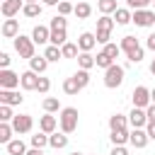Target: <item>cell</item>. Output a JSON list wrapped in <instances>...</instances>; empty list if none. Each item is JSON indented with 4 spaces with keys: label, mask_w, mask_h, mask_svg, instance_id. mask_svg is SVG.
<instances>
[{
    "label": "cell",
    "mask_w": 155,
    "mask_h": 155,
    "mask_svg": "<svg viewBox=\"0 0 155 155\" xmlns=\"http://www.w3.org/2000/svg\"><path fill=\"white\" fill-rule=\"evenodd\" d=\"M119 46H121V51L126 53L128 63H140V61H143V46L138 44V39H136V36H131V34H128V36H124Z\"/></svg>",
    "instance_id": "6da1fadb"
},
{
    "label": "cell",
    "mask_w": 155,
    "mask_h": 155,
    "mask_svg": "<svg viewBox=\"0 0 155 155\" xmlns=\"http://www.w3.org/2000/svg\"><path fill=\"white\" fill-rule=\"evenodd\" d=\"M78 109L75 107H63L61 109V116H58V126H61V131L63 133H73L75 128H78Z\"/></svg>",
    "instance_id": "7a4b0ae2"
},
{
    "label": "cell",
    "mask_w": 155,
    "mask_h": 155,
    "mask_svg": "<svg viewBox=\"0 0 155 155\" xmlns=\"http://www.w3.org/2000/svg\"><path fill=\"white\" fill-rule=\"evenodd\" d=\"M124 75H126V68L114 63L111 68H107V70H104V87H109V90H116V87H121V82H124Z\"/></svg>",
    "instance_id": "3957f363"
},
{
    "label": "cell",
    "mask_w": 155,
    "mask_h": 155,
    "mask_svg": "<svg viewBox=\"0 0 155 155\" xmlns=\"http://www.w3.org/2000/svg\"><path fill=\"white\" fill-rule=\"evenodd\" d=\"M12 44H15V51L19 53V58H27V61H31L34 58V39L31 36H24V34H19L17 39H12Z\"/></svg>",
    "instance_id": "277c9868"
},
{
    "label": "cell",
    "mask_w": 155,
    "mask_h": 155,
    "mask_svg": "<svg viewBox=\"0 0 155 155\" xmlns=\"http://www.w3.org/2000/svg\"><path fill=\"white\" fill-rule=\"evenodd\" d=\"M131 99H133V107H138V109H148V107L153 104V97H150V90H148V87H143V85H138V87L133 90V94H131Z\"/></svg>",
    "instance_id": "5b68a950"
},
{
    "label": "cell",
    "mask_w": 155,
    "mask_h": 155,
    "mask_svg": "<svg viewBox=\"0 0 155 155\" xmlns=\"http://www.w3.org/2000/svg\"><path fill=\"white\" fill-rule=\"evenodd\" d=\"M19 85H22V75L12 73L10 68L0 70V90H17Z\"/></svg>",
    "instance_id": "8992f818"
},
{
    "label": "cell",
    "mask_w": 155,
    "mask_h": 155,
    "mask_svg": "<svg viewBox=\"0 0 155 155\" xmlns=\"http://www.w3.org/2000/svg\"><path fill=\"white\" fill-rule=\"evenodd\" d=\"M31 126H34V119H31L29 114H15V119H12L15 133H29Z\"/></svg>",
    "instance_id": "52a82bcc"
},
{
    "label": "cell",
    "mask_w": 155,
    "mask_h": 155,
    "mask_svg": "<svg viewBox=\"0 0 155 155\" xmlns=\"http://www.w3.org/2000/svg\"><path fill=\"white\" fill-rule=\"evenodd\" d=\"M24 5H27L24 0H5V2L0 5V12H2L5 19H12L19 10H24Z\"/></svg>",
    "instance_id": "ba28073f"
},
{
    "label": "cell",
    "mask_w": 155,
    "mask_h": 155,
    "mask_svg": "<svg viewBox=\"0 0 155 155\" xmlns=\"http://www.w3.org/2000/svg\"><path fill=\"white\" fill-rule=\"evenodd\" d=\"M128 124H131L133 128H145V126H148V114H145V109L133 107L131 114H128Z\"/></svg>",
    "instance_id": "9c48e42d"
},
{
    "label": "cell",
    "mask_w": 155,
    "mask_h": 155,
    "mask_svg": "<svg viewBox=\"0 0 155 155\" xmlns=\"http://www.w3.org/2000/svg\"><path fill=\"white\" fill-rule=\"evenodd\" d=\"M133 22L138 27H153L155 24V10H136L133 12Z\"/></svg>",
    "instance_id": "30bf717a"
},
{
    "label": "cell",
    "mask_w": 155,
    "mask_h": 155,
    "mask_svg": "<svg viewBox=\"0 0 155 155\" xmlns=\"http://www.w3.org/2000/svg\"><path fill=\"white\" fill-rule=\"evenodd\" d=\"M148 140H150V136H148V131H145V128H133V131H131L128 143H131L133 148H138V150H140V148H145V145H148Z\"/></svg>",
    "instance_id": "8fae6325"
},
{
    "label": "cell",
    "mask_w": 155,
    "mask_h": 155,
    "mask_svg": "<svg viewBox=\"0 0 155 155\" xmlns=\"http://www.w3.org/2000/svg\"><path fill=\"white\" fill-rule=\"evenodd\" d=\"M97 44V34H90V31H82L78 36V46H80V53H90Z\"/></svg>",
    "instance_id": "7c38bea8"
},
{
    "label": "cell",
    "mask_w": 155,
    "mask_h": 155,
    "mask_svg": "<svg viewBox=\"0 0 155 155\" xmlns=\"http://www.w3.org/2000/svg\"><path fill=\"white\" fill-rule=\"evenodd\" d=\"M24 97L17 92V90H0V104H10V107H17L22 104Z\"/></svg>",
    "instance_id": "4fadbf2b"
},
{
    "label": "cell",
    "mask_w": 155,
    "mask_h": 155,
    "mask_svg": "<svg viewBox=\"0 0 155 155\" xmlns=\"http://www.w3.org/2000/svg\"><path fill=\"white\" fill-rule=\"evenodd\" d=\"M31 39H34V44H46V41H51V27H44V24H36L34 29H31Z\"/></svg>",
    "instance_id": "5bb4252c"
},
{
    "label": "cell",
    "mask_w": 155,
    "mask_h": 155,
    "mask_svg": "<svg viewBox=\"0 0 155 155\" xmlns=\"http://www.w3.org/2000/svg\"><path fill=\"white\" fill-rule=\"evenodd\" d=\"M0 31H2L5 39H17V36H19V22H17V19H5Z\"/></svg>",
    "instance_id": "9a60e30c"
},
{
    "label": "cell",
    "mask_w": 155,
    "mask_h": 155,
    "mask_svg": "<svg viewBox=\"0 0 155 155\" xmlns=\"http://www.w3.org/2000/svg\"><path fill=\"white\" fill-rule=\"evenodd\" d=\"M56 126H58V121H56V116L53 114H44L41 119H39V128L44 131V133H56Z\"/></svg>",
    "instance_id": "2e32d148"
},
{
    "label": "cell",
    "mask_w": 155,
    "mask_h": 155,
    "mask_svg": "<svg viewBox=\"0 0 155 155\" xmlns=\"http://www.w3.org/2000/svg\"><path fill=\"white\" fill-rule=\"evenodd\" d=\"M46 68H48V61H46V56H34V58L29 61V70H34L36 75L46 73Z\"/></svg>",
    "instance_id": "e0dca14e"
},
{
    "label": "cell",
    "mask_w": 155,
    "mask_h": 155,
    "mask_svg": "<svg viewBox=\"0 0 155 155\" xmlns=\"http://www.w3.org/2000/svg\"><path fill=\"white\" fill-rule=\"evenodd\" d=\"M48 145L53 148V150H61V148H65L68 145V133H51L48 136Z\"/></svg>",
    "instance_id": "ac0fdd59"
},
{
    "label": "cell",
    "mask_w": 155,
    "mask_h": 155,
    "mask_svg": "<svg viewBox=\"0 0 155 155\" xmlns=\"http://www.w3.org/2000/svg\"><path fill=\"white\" fill-rule=\"evenodd\" d=\"M36 85H39V75H36L34 70L22 73V87H24V90H36Z\"/></svg>",
    "instance_id": "d6986e66"
},
{
    "label": "cell",
    "mask_w": 155,
    "mask_h": 155,
    "mask_svg": "<svg viewBox=\"0 0 155 155\" xmlns=\"http://www.w3.org/2000/svg\"><path fill=\"white\" fill-rule=\"evenodd\" d=\"M7 155H27V145L22 138H15L7 143Z\"/></svg>",
    "instance_id": "ffe728a7"
},
{
    "label": "cell",
    "mask_w": 155,
    "mask_h": 155,
    "mask_svg": "<svg viewBox=\"0 0 155 155\" xmlns=\"http://www.w3.org/2000/svg\"><path fill=\"white\" fill-rule=\"evenodd\" d=\"M114 22H116V24H128V22H133V12H131L128 7H119V10L114 12Z\"/></svg>",
    "instance_id": "44dd1931"
},
{
    "label": "cell",
    "mask_w": 155,
    "mask_h": 155,
    "mask_svg": "<svg viewBox=\"0 0 155 155\" xmlns=\"http://www.w3.org/2000/svg\"><path fill=\"white\" fill-rule=\"evenodd\" d=\"M128 126V116H124V114H111L109 116V128L111 131H119V128H126Z\"/></svg>",
    "instance_id": "7402d4cb"
},
{
    "label": "cell",
    "mask_w": 155,
    "mask_h": 155,
    "mask_svg": "<svg viewBox=\"0 0 155 155\" xmlns=\"http://www.w3.org/2000/svg\"><path fill=\"white\" fill-rule=\"evenodd\" d=\"M90 15H92V5L85 2V0H80V2L75 5V17H78V19H87Z\"/></svg>",
    "instance_id": "603a6c76"
},
{
    "label": "cell",
    "mask_w": 155,
    "mask_h": 155,
    "mask_svg": "<svg viewBox=\"0 0 155 155\" xmlns=\"http://www.w3.org/2000/svg\"><path fill=\"white\" fill-rule=\"evenodd\" d=\"M12 133H15V128H12V124H5V121H0V143H10V140H15L12 138Z\"/></svg>",
    "instance_id": "cb8c5ba5"
},
{
    "label": "cell",
    "mask_w": 155,
    "mask_h": 155,
    "mask_svg": "<svg viewBox=\"0 0 155 155\" xmlns=\"http://www.w3.org/2000/svg\"><path fill=\"white\" fill-rule=\"evenodd\" d=\"M111 143L114 145H124V143H128V138H131V133L126 131V128H119V131H111Z\"/></svg>",
    "instance_id": "d4e9b609"
},
{
    "label": "cell",
    "mask_w": 155,
    "mask_h": 155,
    "mask_svg": "<svg viewBox=\"0 0 155 155\" xmlns=\"http://www.w3.org/2000/svg\"><path fill=\"white\" fill-rule=\"evenodd\" d=\"M78 51H80V46H78V44H73V41H68V44H63V46H61L63 58H78V56H80Z\"/></svg>",
    "instance_id": "484cf974"
},
{
    "label": "cell",
    "mask_w": 155,
    "mask_h": 155,
    "mask_svg": "<svg viewBox=\"0 0 155 155\" xmlns=\"http://www.w3.org/2000/svg\"><path fill=\"white\" fill-rule=\"evenodd\" d=\"M78 65H80V70H90V68H94L97 63H94V56H92V53H80V56H78Z\"/></svg>",
    "instance_id": "4316f807"
},
{
    "label": "cell",
    "mask_w": 155,
    "mask_h": 155,
    "mask_svg": "<svg viewBox=\"0 0 155 155\" xmlns=\"http://www.w3.org/2000/svg\"><path fill=\"white\" fill-rule=\"evenodd\" d=\"M41 107H44V111L46 114H53V111H61L63 107H61V102L56 99V97H46L44 102H41Z\"/></svg>",
    "instance_id": "83f0119b"
},
{
    "label": "cell",
    "mask_w": 155,
    "mask_h": 155,
    "mask_svg": "<svg viewBox=\"0 0 155 155\" xmlns=\"http://www.w3.org/2000/svg\"><path fill=\"white\" fill-rule=\"evenodd\" d=\"M97 10H99L102 15H111V12H116L119 7H116V0H97Z\"/></svg>",
    "instance_id": "f1b7e54d"
},
{
    "label": "cell",
    "mask_w": 155,
    "mask_h": 155,
    "mask_svg": "<svg viewBox=\"0 0 155 155\" xmlns=\"http://www.w3.org/2000/svg\"><path fill=\"white\" fill-rule=\"evenodd\" d=\"M41 10H44V5H41V2H29V5H24L22 15H24V17H39V15H41Z\"/></svg>",
    "instance_id": "f546056e"
},
{
    "label": "cell",
    "mask_w": 155,
    "mask_h": 155,
    "mask_svg": "<svg viewBox=\"0 0 155 155\" xmlns=\"http://www.w3.org/2000/svg\"><path fill=\"white\" fill-rule=\"evenodd\" d=\"M114 24H116V22H114L109 15H102V17L97 19V31H111Z\"/></svg>",
    "instance_id": "4dcf8cb0"
},
{
    "label": "cell",
    "mask_w": 155,
    "mask_h": 155,
    "mask_svg": "<svg viewBox=\"0 0 155 155\" xmlns=\"http://www.w3.org/2000/svg\"><path fill=\"white\" fill-rule=\"evenodd\" d=\"M51 44L53 46H63V44H68V34H65V29H56V31H51Z\"/></svg>",
    "instance_id": "1f68e13d"
},
{
    "label": "cell",
    "mask_w": 155,
    "mask_h": 155,
    "mask_svg": "<svg viewBox=\"0 0 155 155\" xmlns=\"http://www.w3.org/2000/svg\"><path fill=\"white\" fill-rule=\"evenodd\" d=\"M44 56H46V61H48V63H56L58 58H63V53H61V48H58V46H53V44H48V46H46V51H44Z\"/></svg>",
    "instance_id": "d6a6232c"
},
{
    "label": "cell",
    "mask_w": 155,
    "mask_h": 155,
    "mask_svg": "<svg viewBox=\"0 0 155 155\" xmlns=\"http://www.w3.org/2000/svg\"><path fill=\"white\" fill-rule=\"evenodd\" d=\"M94 63H97V68H104V70H107V68H111L116 61H114V58H109L104 51H99V53L94 56Z\"/></svg>",
    "instance_id": "836d02e7"
},
{
    "label": "cell",
    "mask_w": 155,
    "mask_h": 155,
    "mask_svg": "<svg viewBox=\"0 0 155 155\" xmlns=\"http://www.w3.org/2000/svg\"><path fill=\"white\" fill-rule=\"evenodd\" d=\"M80 90H82V87L78 85L75 78H65V80H63V92H65V94H78Z\"/></svg>",
    "instance_id": "e575fe53"
},
{
    "label": "cell",
    "mask_w": 155,
    "mask_h": 155,
    "mask_svg": "<svg viewBox=\"0 0 155 155\" xmlns=\"http://www.w3.org/2000/svg\"><path fill=\"white\" fill-rule=\"evenodd\" d=\"M46 145H48V133L41 131V133H36V136H31V148H41V150H44Z\"/></svg>",
    "instance_id": "d590c367"
},
{
    "label": "cell",
    "mask_w": 155,
    "mask_h": 155,
    "mask_svg": "<svg viewBox=\"0 0 155 155\" xmlns=\"http://www.w3.org/2000/svg\"><path fill=\"white\" fill-rule=\"evenodd\" d=\"M12 119H15V114H12V107H10V104H0V121H5V124H12Z\"/></svg>",
    "instance_id": "8d00e7d4"
},
{
    "label": "cell",
    "mask_w": 155,
    "mask_h": 155,
    "mask_svg": "<svg viewBox=\"0 0 155 155\" xmlns=\"http://www.w3.org/2000/svg\"><path fill=\"white\" fill-rule=\"evenodd\" d=\"M48 27H51V31H56V29H65V27H68V19H65L63 15H56V17L51 19Z\"/></svg>",
    "instance_id": "74e56055"
},
{
    "label": "cell",
    "mask_w": 155,
    "mask_h": 155,
    "mask_svg": "<svg viewBox=\"0 0 155 155\" xmlns=\"http://www.w3.org/2000/svg\"><path fill=\"white\" fill-rule=\"evenodd\" d=\"M153 0H126V5H128V10H148V5H150Z\"/></svg>",
    "instance_id": "f35d334b"
},
{
    "label": "cell",
    "mask_w": 155,
    "mask_h": 155,
    "mask_svg": "<svg viewBox=\"0 0 155 155\" xmlns=\"http://www.w3.org/2000/svg\"><path fill=\"white\" fill-rule=\"evenodd\" d=\"M73 78L78 80V85H80V87H87V85H90V70H78Z\"/></svg>",
    "instance_id": "ab89813d"
},
{
    "label": "cell",
    "mask_w": 155,
    "mask_h": 155,
    "mask_svg": "<svg viewBox=\"0 0 155 155\" xmlns=\"http://www.w3.org/2000/svg\"><path fill=\"white\" fill-rule=\"evenodd\" d=\"M104 53H107L109 58H114V61H116V58H119V53H121V46H116V44H111V41H109V44L104 46Z\"/></svg>",
    "instance_id": "60d3db41"
},
{
    "label": "cell",
    "mask_w": 155,
    "mask_h": 155,
    "mask_svg": "<svg viewBox=\"0 0 155 155\" xmlns=\"http://www.w3.org/2000/svg\"><path fill=\"white\" fill-rule=\"evenodd\" d=\"M70 12H75V5H70L68 0H61V2H58V15L65 17V15H70Z\"/></svg>",
    "instance_id": "b9f144b4"
},
{
    "label": "cell",
    "mask_w": 155,
    "mask_h": 155,
    "mask_svg": "<svg viewBox=\"0 0 155 155\" xmlns=\"http://www.w3.org/2000/svg\"><path fill=\"white\" fill-rule=\"evenodd\" d=\"M48 90H51V80H48V78H41V75H39V85H36V92L46 94Z\"/></svg>",
    "instance_id": "7bdbcfd3"
},
{
    "label": "cell",
    "mask_w": 155,
    "mask_h": 155,
    "mask_svg": "<svg viewBox=\"0 0 155 155\" xmlns=\"http://www.w3.org/2000/svg\"><path fill=\"white\" fill-rule=\"evenodd\" d=\"M10 61H12L10 53H7V51H0V70H7V68H10Z\"/></svg>",
    "instance_id": "ee69618b"
},
{
    "label": "cell",
    "mask_w": 155,
    "mask_h": 155,
    "mask_svg": "<svg viewBox=\"0 0 155 155\" xmlns=\"http://www.w3.org/2000/svg\"><path fill=\"white\" fill-rule=\"evenodd\" d=\"M109 39H111V31H97V44L107 46V44H109Z\"/></svg>",
    "instance_id": "f6af8a7d"
},
{
    "label": "cell",
    "mask_w": 155,
    "mask_h": 155,
    "mask_svg": "<svg viewBox=\"0 0 155 155\" xmlns=\"http://www.w3.org/2000/svg\"><path fill=\"white\" fill-rule=\"evenodd\" d=\"M111 155H128V150H126L124 145H114V148H111Z\"/></svg>",
    "instance_id": "bcb514c9"
},
{
    "label": "cell",
    "mask_w": 155,
    "mask_h": 155,
    "mask_svg": "<svg viewBox=\"0 0 155 155\" xmlns=\"http://www.w3.org/2000/svg\"><path fill=\"white\" fill-rule=\"evenodd\" d=\"M145 131H148V136H150V140H155V121H148V126H145Z\"/></svg>",
    "instance_id": "7dc6e473"
},
{
    "label": "cell",
    "mask_w": 155,
    "mask_h": 155,
    "mask_svg": "<svg viewBox=\"0 0 155 155\" xmlns=\"http://www.w3.org/2000/svg\"><path fill=\"white\" fill-rule=\"evenodd\" d=\"M145 114H148V121H155V104H150L145 109Z\"/></svg>",
    "instance_id": "c3c4849f"
},
{
    "label": "cell",
    "mask_w": 155,
    "mask_h": 155,
    "mask_svg": "<svg viewBox=\"0 0 155 155\" xmlns=\"http://www.w3.org/2000/svg\"><path fill=\"white\" fill-rule=\"evenodd\" d=\"M145 46H148L150 51H155V34H150V36L145 39Z\"/></svg>",
    "instance_id": "681fc988"
},
{
    "label": "cell",
    "mask_w": 155,
    "mask_h": 155,
    "mask_svg": "<svg viewBox=\"0 0 155 155\" xmlns=\"http://www.w3.org/2000/svg\"><path fill=\"white\" fill-rule=\"evenodd\" d=\"M27 155H46V153H44L41 148H29V150H27Z\"/></svg>",
    "instance_id": "f907efd6"
},
{
    "label": "cell",
    "mask_w": 155,
    "mask_h": 155,
    "mask_svg": "<svg viewBox=\"0 0 155 155\" xmlns=\"http://www.w3.org/2000/svg\"><path fill=\"white\" fill-rule=\"evenodd\" d=\"M41 2H44V5H51V7H53V5H58L61 0H41Z\"/></svg>",
    "instance_id": "816d5d0a"
},
{
    "label": "cell",
    "mask_w": 155,
    "mask_h": 155,
    "mask_svg": "<svg viewBox=\"0 0 155 155\" xmlns=\"http://www.w3.org/2000/svg\"><path fill=\"white\" fill-rule=\"evenodd\" d=\"M150 73H153V75H155V58H153V61H150Z\"/></svg>",
    "instance_id": "f5cc1de1"
},
{
    "label": "cell",
    "mask_w": 155,
    "mask_h": 155,
    "mask_svg": "<svg viewBox=\"0 0 155 155\" xmlns=\"http://www.w3.org/2000/svg\"><path fill=\"white\" fill-rule=\"evenodd\" d=\"M150 97H153V104H155V90H150Z\"/></svg>",
    "instance_id": "db71d44e"
},
{
    "label": "cell",
    "mask_w": 155,
    "mask_h": 155,
    "mask_svg": "<svg viewBox=\"0 0 155 155\" xmlns=\"http://www.w3.org/2000/svg\"><path fill=\"white\" fill-rule=\"evenodd\" d=\"M24 2H27V5H29V2H39V0H24Z\"/></svg>",
    "instance_id": "11a10c76"
},
{
    "label": "cell",
    "mask_w": 155,
    "mask_h": 155,
    "mask_svg": "<svg viewBox=\"0 0 155 155\" xmlns=\"http://www.w3.org/2000/svg\"><path fill=\"white\" fill-rule=\"evenodd\" d=\"M70 155H82V153H78V150H75V153H70Z\"/></svg>",
    "instance_id": "9f6ffc18"
},
{
    "label": "cell",
    "mask_w": 155,
    "mask_h": 155,
    "mask_svg": "<svg viewBox=\"0 0 155 155\" xmlns=\"http://www.w3.org/2000/svg\"><path fill=\"white\" fill-rule=\"evenodd\" d=\"M2 2H5V0H2Z\"/></svg>",
    "instance_id": "6f0895ef"
},
{
    "label": "cell",
    "mask_w": 155,
    "mask_h": 155,
    "mask_svg": "<svg viewBox=\"0 0 155 155\" xmlns=\"http://www.w3.org/2000/svg\"><path fill=\"white\" fill-rule=\"evenodd\" d=\"M153 2H155V0H153Z\"/></svg>",
    "instance_id": "680465c9"
},
{
    "label": "cell",
    "mask_w": 155,
    "mask_h": 155,
    "mask_svg": "<svg viewBox=\"0 0 155 155\" xmlns=\"http://www.w3.org/2000/svg\"><path fill=\"white\" fill-rule=\"evenodd\" d=\"M85 2H87V0H85Z\"/></svg>",
    "instance_id": "91938a15"
}]
</instances>
